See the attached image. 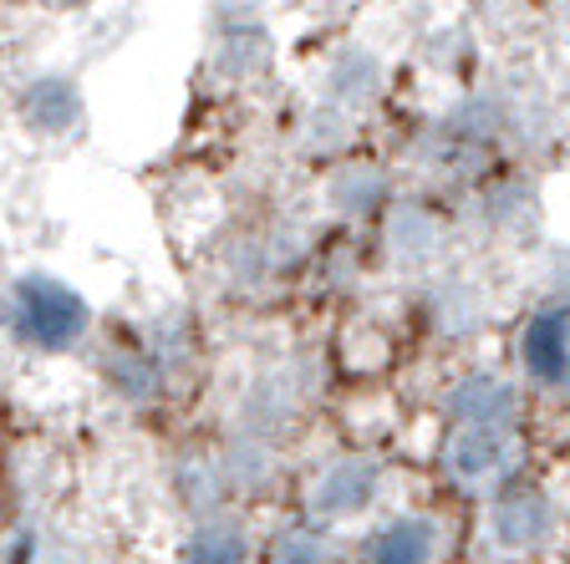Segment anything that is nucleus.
<instances>
[{
  "mask_svg": "<svg viewBox=\"0 0 570 564\" xmlns=\"http://www.w3.org/2000/svg\"><path fill=\"white\" fill-rule=\"evenodd\" d=\"M514 458V412H479L459 417L449 437V473L463 483H484Z\"/></svg>",
  "mask_w": 570,
  "mask_h": 564,
  "instance_id": "2",
  "label": "nucleus"
},
{
  "mask_svg": "<svg viewBox=\"0 0 570 564\" xmlns=\"http://www.w3.org/2000/svg\"><path fill=\"white\" fill-rule=\"evenodd\" d=\"M433 554V524L428 518H392L367 540V560L382 564H417Z\"/></svg>",
  "mask_w": 570,
  "mask_h": 564,
  "instance_id": "5",
  "label": "nucleus"
},
{
  "mask_svg": "<svg viewBox=\"0 0 570 564\" xmlns=\"http://www.w3.org/2000/svg\"><path fill=\"white\" fill-rule=\"evenodd\" d=\"M21 118H26V128L47 132V138L77 128V122H82V97H77V82H67V77H41L36 87H26Z\"/></svg>",
  "mask_w": 570,
  "mask_h": 564,
  "instance_id": "4",
  "label": "nucleus"
},
{
  "mask_svg": "<svg viewBox=\"0 0 570 564\" xmlns=\"http://www.w3.org/2000/svg\"><path fill=\"white\" fill-rule=\"evenodd\" d=\"M51 6H87V0H51Z\"/></svg>",
  "mask_w": 570,
  "mask_h": 564,
  "instance_id": "8",
  "label": "nucleus"
},
{
  "mask_svg": "<svg viewBox=\"0 0 570 564\" xmlns=\"http://www.w3.org/2000/svg\"><path fill=\"white\" fill-rule=\"evenodd\" d=\"M520 356L534 382H546V387L566 382L570 376V310H540V316L524 326Z\"/></svg>",
  "mask_w": 570,
  "mask_h": 564,
  "instance_id": "3",
  "label": "nucleus"
},
{
  "mask_svg": "<svg viewBox=\"0 0 570 564\" xmlns=\"http://www.w3.org/2000/svg\"><path fill=\"white\" fill-rule=\"evenodd\" d=\"M372 483H377V473L367 463H336L316 488V508L321 514H356L372 498Z\"/></svg>",
  "mask_w": 570,
  "mask_h": 564,
  "instance_id": "6",
  "label": "nucleus"
},
{
  "mask_svg": "<svg viewBox=\"0 0 570 564\" xmlns=\"http://www.w3.org/2000/svg\"><path fill=\"white\" fill-rule=\"evenodd\" d=\"M16 330L36 346H71L87 330V300L51 275H26L16 285Z\"/></svg>",
  "mask_w": 570,
  "mask_h": 564,
  "instance_id": "1",
  "label": "nucleus"
},
{
  "mask_svg": "<svg viewBox=\"0 0 570 564\" xmlns=\"http://www.w3.org/2000/svg\"><path fill=\"white\" fill-rule=\"evenodd\" d=\"M550 530V508L540 504V494H510L494 504V534L504 544H534Z\"/></svg>",
  "mask_w": 570,
  "mask_h": 564,
  "instance_id": "7",
  "label": "nucleus"
}]
</instances>
